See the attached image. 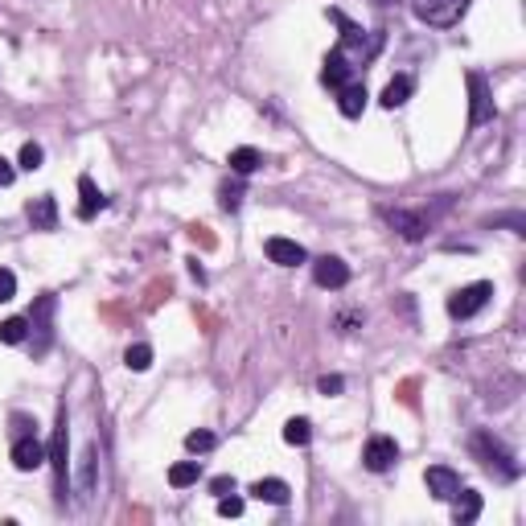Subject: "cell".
Instances as JSON below:
<instances>
[{"label": "cell", "mask_w": 526, "mask_h": 526, "mask_svg": "<svg viewBox=\"0 0 526 526\" xmlns=\"http://www.w3.org/2000/svg\"><path fill=\"white\" fill-rule=\"evenodd\" d=\"M210 493H218V498L235 493V477H226V473H223V477H214V482H210Z\"/></svg>", "instance_id": "32"}, {"label": "cell", "mask_w": 526, "mask_h": 526, "mask_svg": "<svg viewBox=\"0 0 526 526\" xmlns=\"http://www.w3.org/2000/svg\"><path fill=\"white\" fill-rule=\"evenodd\" d=\"M123 366L136 370V374H140V370H148V366H153V346H145V342H140V346H128V354H123Z\"/></svg>", "instance_id": "25"}, {"label": "cell", "mask_w": 526, "mask_h": 526, "mask_svg": "<svg viewBox=\"0 0 526 526\" xmlns=\"http://www.w3.org/2000/svg\"><path fill=\"white\" fill-rule=\"evenodd\" d=\"M79 193H82V202H79V218L87 223V218H95V210L103 206V193L95 190V181H90V177H79Z\"/></svg>", "instance_id": "21"}, {"label": "cell", "mask_w": 526, "mask_h": 526, "mask_svg": "<svg viewBox=\"0 0 526 526\" xmlns=\"http://www.w3.org/2000/svg\"><path fill=\"white\" fill-rule=\"evenodd\" d=\"M317 391L321 395H342L346 391V379H342V374H325V379L317 382Z\"/></svg>", "instance_id": "30"}, {"label": "cell", "mask_w": 526, "mask_h": 526, "mask_svg": "<svg viewBox=\"0 0 526 526\" xmlns=\"http://www.w3.org/2000/svg\"><path fill=\"white\" fill-rule=\"evenodd\" d=\"M473 0H412V12L432 29H452L469 12Z\"/></svg>", "instance_id": "2"}, {"label": "cell", "mask_w": 526, "mask_h": 526, "mask_svg": "<svg viewBox=\"0 0 526 526\" xmlns=\"http://www.w3.org/2000/svg\"><path fill=\"white\" fill-rule=\"evenodd\" d=\"M251 498H259V502H268V506H284L292 498L288 482H280V477H263V482L251 485Z\"/></svg>", "instance_id": "16"}, {"label": "cell", "mask_w": 526, "mask_h": 526, "mask_svg": "<svg viewBox=\"0 0 526 526\" xmlns=\"http://www.w3.org/2000/svg\"><path fill=\"white\" fill-rule=\"evenodd\" d=\"M313 280L321 284V288L337 292V288H346L349 284V268H346V259H337V255H321L313 263Z\"/></svg>", "instance_id": "11"}, {"label": "cell", "mask_w": 526, "mask_h": 526, "mask_svg": "<svg viewBox=\"0 0 526 526\" xmlns=\"http://www.w3.org/2000/svg\"><path fill=\"white\" fill-rule=\"evenodd\" d=\"M337 90H342V99H337L342 115H346V120H358V115L366 112V87H362V82H346V87H337Z\"/></svg>", "instance_id": "17"}, {"label": "cell", "mask_w": 526, "mask_h": 526, "mask_svg": "<svg viewBox=\"0 0 526 526\" xmlns=\"http://www.w3.org/2000/svg\"><path fill=\"white\" fill-rule=\"evenodd\" d=\"M218 514H223V518H239V514H243V498H231V493L218 498Z\"/></svg>", "instance_id": "31"}, {"label": "cell", "mask_w": 526, "mask_h": 526, "mask_svg": "<svg viewBox=\"0 0 526 526\" xmlns=\"http://www.w3.org/2000/svg\"><path fill=\"white\" fill-rule=\"evenodd\" d=\"M387 223L399 231V235L407 239V243H420V239L428 235V226H432V218H428L424 210H391L387 214Z\"/></svg>", "instance_id": "10"}, {"label": "cell", "mask_w": 526, "mask_h": 526, "mask_svg": "<svg viewBox=\"0 0 526 526\" xmlns=\"http://www.w3.org/2000/svg\"><path fill=\"white\" fill-rule=\"evenodd\" d=\"M374 4H395V0H374Z\"/></svg>", "instance_id": "35"}, {"label": "cell", "mask_w": 526, "mask_h": 526, "mask_svg": "<svg viewBox=\"0 0 526 526\" xmlns=\"http://www.w3.org/2000/svg\"><path fill=\"white\" fill-rule=\"evenodd\" d=\"M95 490H99V448L87 444L75 465V493H79V502H90Z\"/></svg>", "instance_id": "6"}, {"label": "cell", "mask_w": 526, "mask_h": 526, "mask_svg": "<svg viewBox=\"0 0 526 526\" xmlns=\"http://www.w3.org/2000/svg\"><path fill=\"white\" fill-rule=\"evenodd\" d=\"M268 259L271 263H280V268H296V263H304V247L301 243H292V239H268Z\"/></svg>", "instance_id": "14"}, {"label": "cell", "mask_w": 526, "mask_h": 526, "mask_svg": "<svg viewBox=\"0 0 526 526\" xmlns=\"http://www.w3.org/2000/svg\"><path fill=\"white\" fill-rule=\"evenodd\" d=\"M469 448H473V457L482 460L485 469L498 477V482H514L518 477V460H514V452L502 444V440L493 436V432H473V440H469Z\"/></svg>", "instance_id": "1"}, {"label": "cell", "mask_w": 526, "mask_h": 526, "mask_svg": "<svg viewBox=\"0 0 526 526\" xmlns=\"http://www.w3.org/2000/svg\"><path fill=\"white\" fill-rule=\"evenodd\" d=\"M12 465L21 473H34L45 465V444L29 432V436H17V444H12Z\"/></svg>", "instance_id": "13"}, {"label": "cell", "mask_w": 526, "mask_h": 526, "mask_svg": "<svg viewBox=\"0 0 526 526\" xmlns=\"http://www.w3.org/2000/svg\"><path fill=\"white\" fill-rule=\"evenodd\" d=\"M424 485H428V493L436 498V502H452L460 493V477L448 465H432V469L424 473Z\"/></svg>", "instance_id": "12"}, {"label": "cell", "mask_w": 526, "mask_h": 526, "mask_svg": "<svg viewBox=\"0 0 526 526\" xmlns=\"http://www.w3.org/2000/svg\"><path fill=\"white\" fill-rule=\"evenodd\" d=\"M284 440H288L292 448H304L313 440V424H309V420H288V424H284Z\"/></svg>", "instance_id": "24"}, {"label": "cell", "mask_w": 526, "mask_h": 526, "mask_svg": "<svg viewBox=\"0 0 526 526\" xmlns=\"http://www.w3.org/2000/svg\"><path fill=\"white\" fill-rule=\"evenodd\" d=\"M214 444H218V436H214V432H206V428H198V432H190V436H185V448H190L193 457H198V452H210Z\"/></svg>", "instance_id": "27"}, {"label": "cell", "mask_w": 526, "mask_h": 526, "mask_svg": "<svg viewBox=\"0 0 526 526\" xmlns=\"http://www.w3.org/2000/svg\"><path fill=\"white\" fill-rule=\"evenodd\" d=\"M12 177H17V169H12L9 161L0 157V185H12Z\"/></svg>", "instance_id": "34"}, {"label": "cell", "mask_w": 526, "mask_h": 526, "mask_svg": "<svg viewBox=\"0 0 526 526\" xmlns=\"http://www.w3.org/2000/svg\"><path fill=\"white\" fill-rule=\"evenodd\" d=\"M17 296V276L9 268H0V304H9Z\"/></svg>", "instance_id": "29"}, {"label": "cell", "mask_w": 526, "mask_h": 526, "mask_svg": "<svg viewBox=\"0 0 526 526\" xmlns=\"http://www.w3.org/2000/svg\"><path fill=\"white\" fill-rule=\"evenodd\" d=\"M198 477H202V465H198V460H181V465L169 469V485H173V490H190V485H198Z\"/></svg>", "instance_id": "20"}, {"label": "cell", "mask_w": 526, "mask_h": 526, "mask_svg": "<svg viewBox=\"0 0 526 526\" xmlns=\"http://www.w3.org/2000/svg\"><path fill=\"white\" fill-rule=\"evenodd\" d=\"M67 407L58 412V424H54V440H50V448H45V460L54 465V493L58 502L67 506V490H70V473H67Z\"/></svg>", "instance_id": "3"}, {"label": "cell", "mask_w": 526, "mask_h": 526, "mask_svg": "<svg viewBox=\"0 0 526 526\" xmlns=\"http://www.w3.org/2000/svg\"><path fill=\"white\" fill-rule=\"evenodd\" d=\"M42 161H45V148L42 145H34V140H29V145H21V169H29V173H34V169H42Z\"/></svg>", "instance_id": "28"}, {"label": "cell", "mask_w": 526, "mask_h": 526, "mask_svg": "<svg viewBox=\"0 0 526 526\" xmlns=\"http://www.w3.org/2000/svg\"><path fill=\"white\" fill-rule=\"evenodd\" d=\"M362 460H366L370 473H387L399 460V444H395L391 436H370L366 440V452H362Z\"/></svg>", "instance_id": "9"}, {"label": "cell", "mask_w": 526, "mask_h": 526, "mask_svg": "<svg viewBox=\"0 0 526 526\" xmlns=\"http://www.w3.org/2000/svg\"><path fill=\"white\" fill-rule=\"evenodd\" d=\"M29 223H34V231H54L58 226V202L50 193H42V198L29 202Z\"/></svg>", "instance_id": "15"}, {"label": "cell", "mask_w": 526, "mask_h": 526, "mask_svg": "<svg viewBox=\"0 0 526 526\" xmlns=\"http://www.w3.org/2000/svg\"><path fill=\"white\" fill-rule=\"evenodd\" d=\"M412 90H415V82H412V75H395L391 82H387V90H382V107L387 112H395V107H404L407 99H412Z\"/></svg>", "instance_id": "18"}, {"label": "cell", "mask_w": 526, "mask_h": 526, "mask_svg": "<svg viewBox=\"0 0 526 526\" xmlns=\"http://www.w3.org/2000/svg\"><path fill=\"white\" fill-rule=\"evenodd\" d=\"M54 309H58V296H54V292H45V296H37V301H34V313L25 317L29 329L37 334L34 354H45V349H50V337H54V329H50V325H54Z\"/></svg>", "instance_id": "5"}, {"label": "cell", "mask_w": 526, "mask_h": 526, "mask_svg": "<svg viewBox=\"0 0 526 526\" xmlns=\"http://www.w3.org/2000/svg\"><path fill=\"white\" fill-rule=\"evenodd\" d=\"M490 296H493V284L490 280L465 284L460 292H452V296H448V317H452V321H469V317H477L485 304H490Z\"/></svg>", "instance_id": "4"}, {"label": "cell", "mask_w": 526, "mask_h": 526, "mask_svg": "<svg viewBox=\"0 0 526 526\" xmlns=\"http://www.w3.org/2000/svg\"><path fill=\"white\" fill-rule=\"evenodd\" d=\"M477 514H482V493L460 490L457 498H452V518H457L460 526H469V522H477Z\"/></svg>", "instance_id": "19"}, {"label": "cell", "mask_w": 526, "mask_h": 526, "mask_svg": "<svg viewBox=\"0 0 526 526\" xmlns=\"http://www.w3.org/2000/svg\"><path fill=\"white\" fill-rule=\"evenodd\" d=\"M25 337H29V321H25V317H9V321H0V342H4V346H21Z\"/></svg>", "instance_id": "23"}, {"label": "cell", "mask_w": 526, "mask_h": 526, "mask_svg": "<svg viewBox=\"0 0 526 526\" xmlns=\"http://www.w3.org/2000/svg\"><path fill=\"white\" fill-rule=\"evenodd\" d=\"M12 428H17V436H29V432H34V420H29V415H12Z\"/></svg>", "instance_id": "33"}, {"label": "cell", "mask_w": 526, "mask_h": 526, "mask_svg": "<svg viewBox=\"0 0 526 526\" xmlns=\"http://www.w3.org/2000/svg\"><path fill=\"white\" fill-rule=\"evenodd\" d=\"M354 67H358V62H354V54H349L346 45H337V50H329V58H325V70H321V82L325 87H346L349 79H354Z\"/></svg>", "instance_id": "8"}, {"label": "cell", "mask_w": 526, "mask_h": 526, "mask_svg": "<svg viewBox=\"0 0 526 526\" xmlns=\"http://www.w3.org/2000/svg\"><path fill=\"white\" fill-rule=\"evenodd\" d=\"M243 181H226L223 190H218V206H223V210H239V206H243Z\"/></svg>", "instance_id": "26"}, {"label": "cell", "mask_w": 526, "mask_h": 526, "mask_svg": "<svg viewBox=\"0 0 526 526\" xmlns=\"http://www.w3.org/2000/svg\"><path fill=\"white\" fill-rule=\"evenodd\" d=\"M493 120V95H490V82L485 75L473 70L469 75V128H482V123Z\"/></svg>", "instance_id": "7"}, {"label": "cell", "mask_w": 526, "mask_h": 526, "mask_svg": "<svg viewBox=\"0 0 526 526\" xmlns=\"http://www.w3.org/2000/svg\"><path fill=\"white\" fill-rule=\"evenodd\" d=\"M259 165H263V157H259V148H251V145H243V148H235V153H231V169H235L239 177L255 173Z\"/></svg>", "instance_id": "22"}]
</instances>
